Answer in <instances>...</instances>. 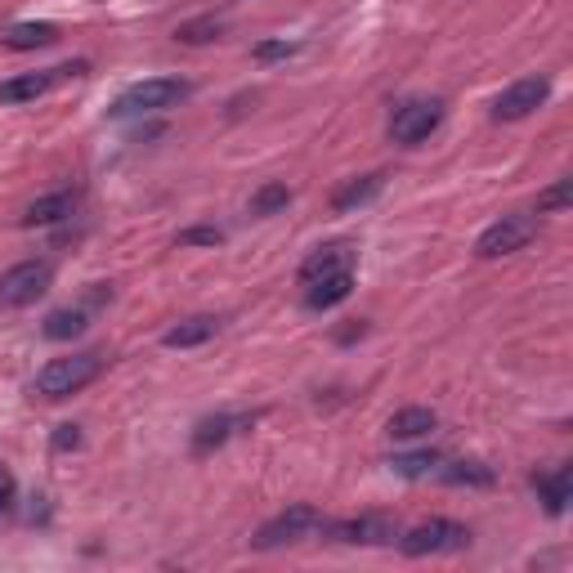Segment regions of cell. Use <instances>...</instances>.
Instances as JSON below:
<instances>
[{
  "label": "cell",
  "instance_id": "obj_26",
  "mask_svg": "<svg viewBox=\"0 0 573 573\" xmlns=\"http://www.w3.org/2000/svg\"><path fill=\"white\" fill-rule=\"evenodd\" d=\"M296 50H301V45H296V40H265V45H256V50H252V55H256L260 63H273V59H292Z\"/></svg>",
  "mask_w": 573,
  "mask_h": 573
},
{
  "label": "cell",
  "instance_id": "obj_11",
  "mask_svg": "<svg viewBox=\"0 0 573 573\" xmlns=\"http://www.w3.org/2000/svg\"><path fill=\"white\" fill-rule=\"evenodd\" d=\"M354 292V269H331L314 282H305V305L309 309H337Z\"/></svg>",
  "mask_w": 573,
  "mask_h": 573
},
{
  "label": "cell",
  "instance_id": "obj_19",
  "mask_svg": "<svg viewBox=\"0 0 573 573\" xmlns=\"http://www.w3.org/2000/svg\"><path fill=\"white\" fill-rule=\"evenodd\" d=\"M381 184H386V175H359L350 179L346 188H337V198H331V211H354L363 202H372L381 194Z\"/></svg>",
  "mask_w": 573,
  "mask_h": 573
},
{
  "label": "cell",
  "instance_id": "obj_20",
  "mask_svg": "<svg viewBox=\"0 0 573 573\" xmlns=\"http://www.w3.org/2000/svg\"><path fill=\"white\" fill-rule=\"evenodd\" d=\"M85 309H55L50 318H45V337H50V341H72V337H81V331H85Z\"/></svg>",
  "mask_w": 573,
  "mask_h": 573
},
{
  "label": "cell",
  "instance_id": "obj_7",
  "mask_svg": "<svg viewBox=\"0 0 573 573\" xmlns=\"http://www.w3.org/2000/svg\"><path fill=\"white\" fill-rule=\"evenodd\" d=\"M323 524V515L314 511V506H305V502H296V506H286L282 515H273L265 529L252 538V547L256 551H273V547H286V542H301V538H309L314 529Z\"/></svg>",
  "mask_w": 573,
  "mask_h": 573
},
{
  "label": "cell",
  "instance_id": "obj_17",
  "mask_svg": "<svg viewBox=\"0 0 573 573\" xmlns=\"http://www.w3.org/2000/svg\"><path fill=\"white\" fill-rule=\"evenodd\" d=\"M243 425H252V417H229V412L207 417V421L194 430V448H198V453H211V448H220L229 435H237Z\"/></svg>",
  "mask_w": 573,
  "mask_h": 573
},
{
  "label": "cell",
  "instance_id": "obj_23",
  "mask_svg": "<svg viewBox=\"0 0 573 573\" xmlns=\"http://www.w3.org/2000/svg\"><path fill=\"white\" fill-rule=\"evenodd\" d=\"M573 202V179H556L547 194H538V215H547V211H564Z\"/></svg>",
  "mask_w": 573,
  "mask_h": 573
},
{
  "label": "cell",
  "instance_id": "obj_14",
  "mask_svg": "<svg viewBox=\"0 0 573 573\" xmlns=\"http://www.w3.org/2000/svg\"><path fill=\"white\" fill-rule=\"evenodd\" d=\"M215 331H220V318L198 314V318H184L179 327H171L162 341H166L171 350H194V346H207V341L215 337Z\"/></svg>",
  "mask_w": 573,
  "mask_h": 573
},
{
  "label": "cell",
  "instance_id": "obj_6",
  "mask_svg": "<svg viewBox=\"0 0 573 573\" xmlns=\"http://www.w3.org/2000/svg\"><path fill=\"white\" fill-rule=\"evenodd\" d=\"M440 121H444V104L440 100H408L390 117V139L404 143V149H417V143H425L430 135L440 130Z\"/></svg>",
  "mask_w": 573,
  "mask_h": 573
},
{
  "label": "cell",
  "instance_id": "obj_9",
  "mask_svg": "<svg viewBox=\"0 0 573 573\" xmlns=\"http://www.w3.org/2000/svg\"><path fill=\"white\" fill-rule=\"evenodd\" d=\"M331 538L350 542V547H386V542L399 538V524L390 515H359V519L331 524Z\"/></svg>",
  "mask_w": 573,
  "mask_h": 573
},
{
  "label": "cell",
  "instance_id": "obj_18",
  "mask_svg": "<svg viewBox=\"0 0 573 573\" xmlns=\"http://www.w3.org/2000/svg\"><path fill=\"white\" fill-rule=\"evenodd\" d=\"M350 260H354V252L341 247V243H337V247H318V252L301 265V286L314 282V278H323V273H331V269H354Z\"/></svg>",
  "mask_w": 573,
  "mask_h": 573
},
{
  "label": "cell",
  "instance_id": "obj_12",
  "mask_svg": "<svg viewBox=\"0 0 573 573\" xmlns=\"http://www.w3.org/2000/svg\"><path fill=\"white\" fill-rule=\"evenodd\" d=\"M77 215V194H68V188H59V194H45L36 198L27 211H23V224L27 229H50V224H63Z\"/></svg>",
  "mask_w": 573,
  "mask_h": 573
},
{
  "label": "cell",
  "instance_id": "obj_1",
  "mask_svg": "<svg viewBox=\"0 0 573 573\" xmlns=\"http://www.w3.org/2000/svg\"><path fill=\"white\" fill-rule=\"evenodd\" d=\"M100 372H104V354H94V350L68 354V359H50L36 372V395L40 399H68V395L85 390L90 381H100Z\"/></svg>",
  "mask_w": 573,
  "mask_h": 573
},
{
  "label": "cell",
  "instance_id": "obj_3",
  "mask_svg": "<svg viewBox=\"0 0 573 573\" xmlns=\"http://www.w3.org/2000/svg\"><path fill=\"white\" fill-rule=\"evenodd\" d=\"M538 237V215L534 211H511L502 215L498 224H489L475 243V256L480 260H498V256H511V252H524Z\"/></svg>",
  "mask_w": 573,
  "mask_h": 573
},
{
  "label": "cell",
  "instance_id": "obj_4",
  "mask_svg": "<svg viewBox=\"0 0 573 573\" xmlns=\"http://www.w3.org/2000/svg\"><path fill=\"white\" fill-rule=\"evenodd\" d=\"M404 556H448V551H466L470 547V529L457 519H421L417 529H408L399 538Z\"/></svg>",
  "mask_w": 573,
  "mask_h": 573
},
{
  "label": "cell",
  "instance_id": "obj_29",
  "mask_svg": "<svg viewBox=\"0 0 573 573\" xmlns=\"http://www.w3.org/2000/svg\"><path fill=\"white\" fill-rule=\"evenodd\" d=\"M220 237H224L220 229H188V233L179 237V243H207V247H215V243H220Z\"/></svg>",
  "mask_w": 573,
  "mask_h": 573
},
{
  "label": "cell",
  "instance_id": "obj_24",
  "mask_svg": "<svg viewBox=\"0 0 573 573\" xmlns=\"http://www.w3.org/2000/svg\"><path fill=\"white\" fill-rule=\"evenodd\" d=\"M184 45H202V40H220V23L215 19H202V23H184L179 32H175Z\"/></svg>",
  "mask_w": 573,
  "mask_h": 573
},
{
  "label": "cell",
  "instance_id": "obj_27",
  "mask_svg": "<svg viewBox=\"0 0 573 573\" xmlns=\"http://www.w3.org/2000/svg\"><path fill=\"white\" fill-rule=\"evenodd\" d=\"M14 511V475L0 466V515H10Z\"/></svg>",
  "mask_w": 573,
  "mask_h": 573
},
{
  "label": "cell",
  "instance_id": "obj_16",
  "mask_svg": "<svg viewBox=\"0 0 573 573\" xmlns=\"http://www.w3.org/2000/svg\"><path fill=\"white\" fill-rule=\"evenodd\" d=\"M435 425H440L435 408H399L386 430H390V440H425Z\"/></svg>",
  "mask_w": 573,
  "mask_h": 573
},
{
  "label": "cell",
  "instance_id": "obj_10",
  "mask_svg": "<svg viewBox=\"0 0 573 573\" xmlns=\"http://www.w3.org/2000/svg\"><path fill=\"white\" fill-rule=\"evenodd\" d=\"M85 72L81 63L77 68H50V72H27V77H14V81H0V104H27V100H40L59 77H77Z\"/></svg>",
  "mask_w": 573,
  "mask_h": 573
},
{
  "label": "cell",
  "instance_id": "obj_5",
  "mask_svg": "<svg viewBox=\"0 0 573 573\" xmlns=\"http://www.w3.org/2000/svg\"><path fill=\"white\" fill-rule=\"evenodd\" d=\"M55 282V269L50 260H23L14 269L0 273V305L5 309H23V305H36Z\"/></svg>",
  "mask_w": 573,
  "mask_h": 573
},
{
  "label": "cell",
  "instance_id": "obj_15",
  "mask_svg": "<svg viewBox=\"0 0 573 573\" xmlns=\"http://www.w3.org/2000/svg\"><path fill=\"white\" fill-rule=\"evenodd\" d=\"M59 40V27L55 23H14L0 32V45H10V50H45V45Z\"/></svg>",
  "mask_w": 573,
  "mask_h": 573
},
{
  "label": "cell",
  "instance_id": "obj_25",
  "mask_svg": "<svg viewBox=\"0 0 573 573\" xmlns=\"http://www.w3.org/2000/svg\"><path fill=\"white\" fill-rule=\"evenodd\" d=\"M399 475H425V470H435L440 466V453H412V457H395L390 461Z\"/></svg>",
  "mask_w": 573,
  "mask_h": 573
},
{
  "label": "cell",
  "instance_id": "obj_2",
  "mask_svg": "<svg viewBox=\"0 0 573 573\" xmlns=\"http://www.w3.org/2000/svg\"><path fill=\"white\" fill-rule=\"evenodd\" d=\"M188 94H194V85L179 81V77H149V81H139L130 85L121 100L113 104L117 117H135V113H166V108H179Z\"/></svg>",
  "mask_w": 573,
  "mask_h": 573
},
{
  "label": "cell",
  "instance_id": "obj_13",
  "mask_svg": "<svg viewBox=\"0 0 573 573\" xmlns=\"http://www.w3.org/2000/svg\"><path fill=\"white\" fill-rule=\"evenodd\" d=\"M534 489H538V502L547 506V515H564L569 498H573V470L556 466L551 475H534Z\"/></svg>",
  "mask_w": 573,
  "mask_h": 573
},
{
  "label": "cell",
  "instance_id": "obj_8",
  "mask_svg": "<svg viewBox=\"0 0 573 573\" xmlns=\"http://www.w3.org/2000/svg\"><path fill=\"white\" fill-rule=\"evenodd\" d=\"M547 100H551V81L547 77H524V81H515V85H506L498 94L493 121H524V117H534Z\"/></svg>",
  "mask_w": 573,
  "mask_h": 573
},
{
  "label": "cell",
  "instance_id": "obj_22",
  "mask_svg": "<svg viewBox=\"0 0 573 573\" xmlns=\"http://www.w3.org/2000/svg\"><path fill=\"white\" fill-rule=\"evenodd\" d=\"M292 207V188L286 184H265V188H256V198H252V215H278V211H286Z\"/></svg>",
  "mask_w": 573,
  "mask_h": 573
},
{
  "label": "cell",
  "instance_id": "obj_21",
  "mask_svg": "<svg viewBox=\"0 0 573 573\" xmlns=\"http://www.w3.org/2000/svg\"><path fill=\"white\" fill-rule=\"evenodd\" d=\"M440 475H444L448 484H475V489H489L493 484V470L484 461H448Z\"/></svg>",
  "mask_w": 573,
  "mask_h": 573
},
{
  "label": "cell",
  "instance_id": "obj_28",
  "mask_svg": "<svg viewBox=\"0 0 573 573\" xmlns=\"http://www.w3.org/2000/svg\"><path fill=\"white\" fill-rule=\"evenodd\" d=\"M55 448H59V453H68V448H81V430H77V425H59Z\"/></svg>",
  "mask_w": 573,
  "mask_h": 573
}]
</instances>
